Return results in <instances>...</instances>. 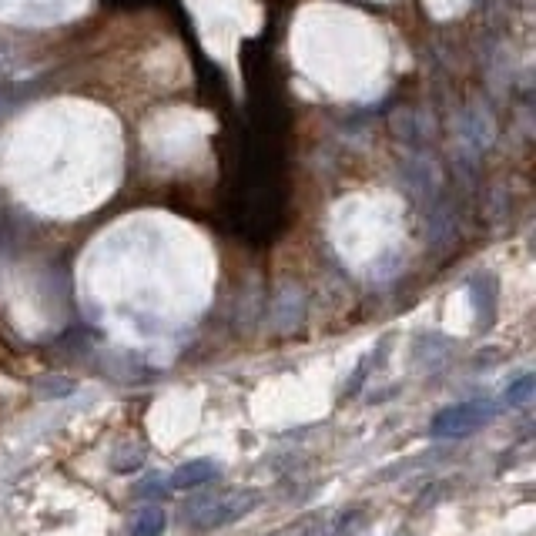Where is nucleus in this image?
<instances>
[{"mask_svg":"<svg viewBox=\"0 0 536 536\" xmlns=\"http://www.w3.org/2000/svg\"><path fill=\"white\" fill-rule=\"evenodd\" d=\"M262 503V493L245 486V490H228V493H201L181 506V523L191 530H222L228 523L245 520L255 506Z\"/></svg>","mask_w":536,"mask_h":536,"instance_id":"1","label":"nucleus"},{"mask_svg":"<svg viewBox=\"0 0 536 536\" xmlns=\"http://www.w3.org/2000/svg\"><path fill=\"white\" fill-rule=\"evenodd\" d=\"M500 416L493 399H469V402H456V406L443 409L433 423H429V436L433 439H466L469 433L483 429L486 423Z\"/></svg>","mask_w":536,"mask_h":536,"instance_id":"2","label":"nucleus"},{"mask_svg":"<svg viewBox=\"0 0 536 536\" xmlns=\"http://www.w3.org/2000/svg\"><path fill=\"white\" fill-rule=\"evenodd\" d=\"M212 480H218L215 459H191V463H181L175 473H171L168 486L178 493H191V490H198V486H208Z\"/></svg>","mask_w":536,"mask_h":536,"instance_id":"3","label":"nucleus"},{"mask_svg":"<svg viewBox=\"0 0 536 536\" xmlns=\"http://www.w3.org/2000/svg\"><path fill=\"white\" fill-rule=\"evenodd\" d=\"M165 526H168L165 510H161V506H145L141 513H134L131 533L134 536H161V533H165Z\"/></svg>","mask_w":536,"mask_h":536,"instance_id":"4","label":"nucleus"},{"mask_svg":"<svg viewBox=\"0 0 536 536\" xmlns=\"http://www.w3.org/2000/svg\"><path fill=\"white\" fill-rule=\"evenodd\" d=\"M463 128H466L463 138H466V141H473L476 148H486V145H490V138H493V121L486 118V114L469 111L466 118H463Z\"/></svg>","mask_w":536,"mask_h":536,"instance_id":"5","label":"nucleus"},{"mask_svg":"<svg viewBox=\"0 0 536 536\" xmlns=\"http://www.w3.org/2000/svg\"><path fill=\"white\" fill-rule=\"evenodd\" d=\"M141 463H145V449H141L138 443H121L118 449L111 453V469L114 473H134V469H141Z\"/></svg>","mask_w":536,"mask_h":536,"instance_id":"6","label":"nucleus"},{"mask_svg":"<svg viewBox=\"0 0 536 536\" xmlns=\"http://www.w3.org/2000/svg\"><path fill=\"white\" fill-rule=\"evenodd\" d=\"M533 389H536V376L533 372H523L520 379L510 382V389H506V406H520V402H526L533 396Z\"/></svg>","mask_w":536,"mask_h":536,"instance_id":"7","label":"nucleus"},{"mask_svg":"<svg viewBox=\"0 0 536 536\" xmlns=\"http://www.w3.org/2000/svg\"><path fill=\"white\" fill-rule=\"evenodd\" d=\"M37 396H44V399H57V396H71L74 392V382L67 379V376H47L37 382Z\"/></svg>","mask_w":536,"mask_h":536,"instance_id":"8","label":"nucleus"},{"mask_svg":"<svg viewBox=\"0 0 536 536\" xmlns=\"http://www.w3.org/2000/svg\"><path fill=\"white\" fill-rule=\"evenodd\" d=\"M168 490V480L165 476H148V480H141L138 486H134V496H138V500H155V496H161Z\"/></svg>","mask_w":536,"mask_h":536,"instance_id":"9","label":"nucleus"}]
</instances>
